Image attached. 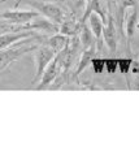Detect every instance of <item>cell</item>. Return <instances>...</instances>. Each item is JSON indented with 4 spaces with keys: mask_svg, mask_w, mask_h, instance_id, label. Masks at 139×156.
I'll return each mask as SVG.
<instances>
[{
    "mask_svg": "<svg viewBox=\"0 0 139 156\" xmlns=\"http://www.w3.org/2000/svg\"><path fill=\"white\" fill-rule=\"evenodd\" d=\"M123 21H125V29H126L127 38L130 39V38H133L134 33H135V29L138 27V22H139V11H138L137 5L131 7V12L126 14V18L123 20Z\"/></svg>",
    "mask_w": 139,
    "mask_h": 156,
    "instance_id": "obj_9",
    "label": "cell"
},
{
    "mask_svg": "<svg viewBox=\"0 0 139 156\" xmlns=\"http://www.w3.org/2000/svg\"><path fill=\"white\" fill-rule=\"evenodd\" d=\"M103 39L105 42V46L109 48L111 52H116L117 50V29L116 22L112 14H108V20L105 26L103 27Z\"/></svg>",
    "mask_w": 139,
    "mask_h": 156,
    "instance_id": "obj_5",
    "label": "cell"
},
{
    "mask_svg": "<svg viewBox=\"0 0 139 156\" xmlns=\"http://www.w3.org/2000/svg\"><path fill=\"white\" fill-rule=\"evenodd\" d=\"M63 72L61 70V64H60V57L59 53H56V56L52 58V61L48 64V66L46 68L44 73L42 74L40 80H39V85H38L35 89L36 90H44L48 89L50 85H52V82L56 80V77Z\"/></svg>",
    "mask_w": 139,
    "mask_h": 156,
    "instance_id": "obj_3",
    "label": "cell"
},
{
    "mask_svg": "<svg viewBox=\"0 0 139 156\" xmlns=\"http://www.w3.org/2000/svg\"><path fill=\"white\" fill-rule=\"evenodd\" d=\"M95 53V47L89 48V50H83L82 55H81L79 62H78V68H77V76H79L86 68L90 65V62L92 61V55Z\"/></svg>",
    "mask_w": 139,
    "mask_h": 156,
    "instance_id": "obj_13",
    "label": "cell"
},
{
    "mask_svg": "<svg viewBox=\"0 0 139 156\" xmlns=\"http://www.w3.org/2000/svg\"><path fill=\"white\" fill-rule=\"evenodd\" d=\"M91 13H96L98 16L102 18V21L104 22V25L107 23V20H108V14L105 13V9L103 8L102 5V2L100 0H89V4L87 7H86V9L83 11V14L82 17H81V25H83V23H86V20H89L90 14Z\"/></svg>",
    "mask_w": 139,
    "mask_h": 156,
    "instance_id": "obj_7",
    "label": "cell"
},
{
    "mask_svg": "<svg viewBox=\"0 0 139 156\" xmlns=\"http://www.w3.org/2000/svg\"><path fill=\"white\" fill-rule=\"evenodd\" d=\"M79 43H81V47L83 48V50H89V48H92L96 46V38L91 31V29L83 23L82 26L79 29Z\"/></svg>",
    "mask_w": 139,
    "mask_h": 156,
    "instance_id": "obj_8",
    "label": "cell"
},
{
    "mask_svg": "<svg viewBox=\"0 0 139 156\" xmlns=\"http://www.w3.org/2000/svg\"><path fill=\"white\" fill-rule=\"evenodd\" d=\"M38 16H39L38 11H7L0 13V17L3 20L14 25H26Z\"/></svg>",
    "mask_w": 139,
    "mask_h": 156,
    "instance_id": "obj_4",
    "label": "cell"
},
{
    "mask_svg": "<svg viewBox=\"0 0 139 156\" xmlns=\"http://www.w3.org/2000/svg\"><path fill=\"white\" fill-rule=\"evenodd\" d=\"M91 62H92V65H94V68H95V72H96V73L102 72V68L105 65V64H104L105 61H104V60H99V58H96V60H92Z\"/></svg>",
    "mask_w": 139,
    "mask_h": 156,
    "instance_id": "obj_15",
    "label": "cell"
},
{
    "mask_svg": "<svg viewBox=\"0 0 139 156\" xmlns=\"http://www.w3.org/2000/svg\"><path fill=\"white\" fill-rule=\"evenodd\" d=\"M138 25H139V22H138Z\"/></svg>",
    "mask_w": 139,
    "mask_h": 156,
    "instance_id": "obj_17",
    "label": "cell"
},
{
    "mask_svg": "<svg viewBox=\"0 0 139 156\" xmlns=\"http://www.w3.org/2000/svg\"><path fill=\"white\" fill-rule=\"evenodd\" d=\"M71 3H73V7L77 12H83V8L86 5V0H71Z\"/></svg>",
    "mask_w": 139,
    "mask_h": 156,
    "instance_id": "obj_14",
    "label": "cell"
},
{
    "mask_svg": "<svg viewBox=\"0 0 139 156\" xmlns=\"http://www.w3.org/2000/svg\"><path fill=\"white\" fill-rule=\"evenodd\" d=\"M30 4L39 12L40 16L46 17L47 20H50L51 22H54L59 26L65 20L64 11L59 5H56V4H52V3H30Z\"/></svg>",
    "mask_w": 139,
    "mask_h": 156,
    "instance_id": "obj_2",
    "label": "cell"
},
{
    "mask_svg": "<svg viewBox=\"0 0 139 156\" xmlns=\"http://www.w3.org/2000/svg\"><path fill=\"white\" fill-rule=\"evenodd\" d=\"M69 41H70V38L68 35H64V34H61V33H56L51 38H48L47 44H48L52 50H55L56 52H60L69 44Z\"/></svg>",
    "mask_w": 139,
    "mask_h": 156,
    "instance_id": "obj_11",
    "label": "cell"
},
{
    "mask_svg": "<svg viewBox=\"0 0 139 156\" xmlns=\"http://www.w3.org/2000/svg\"><path fill=\"white\" fill-rule=\"evenodd\" d=\"M56 51L47 44V46H42L39 47L34 53V58H35V64H36V72H35V77L33 80V83H36L40 80L42 74L44 73L46 68L48 66V64L52 61V58L56 56Z\"/></svg>",
    "mask_w": 139,
    "mask_h": 156,
    "instance_id": "obj_1",
    "label": "cell"
},
{
    "mask_svg": "<svg viewBox=\"0 0 139 156\" xmlns=\"http://www.w3.org/2000/svg\"><path fill=\"white\" fill-rule=\"evenodd\" d=\"M89 23H90V29L91 31H92V34L95 35V38H96V42H99V50H100V39H102L103 37V27H104V22L102 21V18H100L96 13H91L90 17H89Z\"/></svg>",
    "mask_w": 139,
    "mask_h": 156,
    "instance_id": "obj_10",
    "label": "cell"
},
{
    "mask_svg": "<svg viewBox=\"0 0 139 156\" xmlns=\"http://www.w3.org/2000/svg\"><path fill=\"white\" fill-rule=\"evenodd\" d=\"M2 73H3V69H0V77H2Z\"/></svg>",
    "mask_w": 139,
    "mask_h": 156,
    "instance_id": "obj_16",
    "label": "cell"
},
{
    "mask_svg": "<svg viewBox=\"0 0 139 156\" xmlns=\"http://www.w3.org/2000/svg\"><path fill=\"white\" fill-rule=\"evenodd\" d=\"M35 37V33L33 31H14V33H7L0 35V50H5V48L11 47L14 43H20L21 41L26 38Z\"/></svg>",
    "mask_w": 139,
    "mask_h": 156,
    "instance_id": "obj_6",
    "label": "cell"
},
{
    "mask_svg": "<svg viewBox=\"0 0 139 156\" xmlns=\"http://www.w3.org/2000/svg\"><path fill=\"white\" fill-rule=\"evenodd\" d=\"M81 22H74V21H66L64 20L60 25V30L59 33L64 34V35H68V37H75L77 33H79V29H81Z\"/></svg>",
    "mask_w": 139,
    "mask_h": 156,
    "instance_id": "obj_12",
    "label": "cell"
}]
</instances>
